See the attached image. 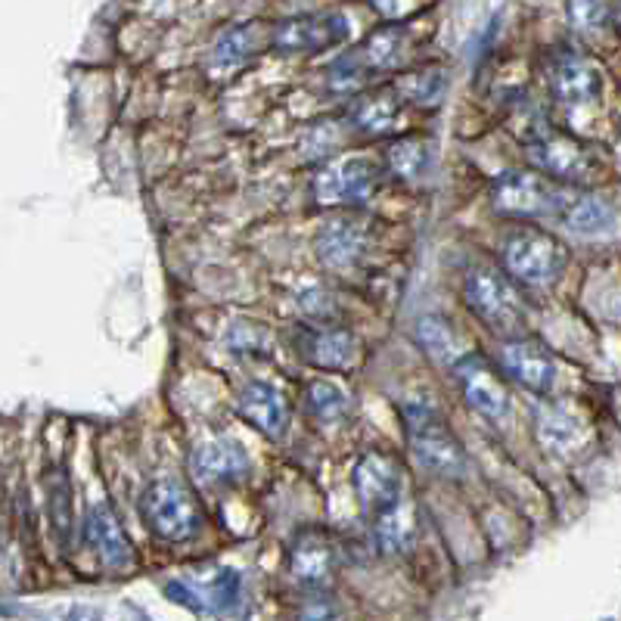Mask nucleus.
<instances>
[{
  "label": "nucleus",
  "instance_id": "12",
  "mask_svg": "<svg viewBox=\"0 0 621 621\" xmlns=\"http://www.w3.org/2000/svg\"><path fill=\"white\" fill-rule=\"evenodd\" d=\"M349 38V20L339 13L292 16L273 28V47L280 50H324Z\"/></svg>",
  "mask_w": 621,
  "mask_h": 621
},
{
  "label": "nucleus",
  "instance_id": "20",
  "mask_svg": "<svg viewBox=\"0 0 621 621\" xmlns=\"http://www.w3.org/2000/svg\"><path fill=\"white\" fill-rule=\"evenodd\" d=\"M556 221H563L565 227L578 236H600V233L612 231L616 224V209L600 199V196L587 194H569L563 209L556 214Z\"/></svg>",
  "mask_w": 621,
  "mask_h": 621
},
{
  "label": "nucleus",
  "instance_id": "24",
  "mask_svg": "<svg viewBox=\"0 0 621 621\" xmlns=\"http://www.w3.org/2000/svg\"><path fill=\"white\" fill-rule=\"evenodd\" d=\"M388 165L395 175L417 180L426 175L432 165V143H426L423 137H405L388 147Z\"/></svg>",
  "mask_w": 621,
  "mask_h": 621
},
{
  "label": "nucleus",
  "instance_id": "22",
  "mask_svg": "<svg viewBox=\"0 0 621 621\" xmlns=\"http://www.w3.org/2000/svg\"><path fill=\"white\" fill-rule=\"evenodd\" d=\"M354 351H358V342L351 332L320 330L310 336L308 349L298 354H305L310 364L320 370H349L354 364Z\"/></svg>",
  "mask_w": 621,
  "mask_h": 621
},
{
  "label": "nucleus",
  "instance_id": "2",
  "mask_svg": "<svg viewBox=\"0 0 621 621\" xmlns=\"http://www.w3.org/2000/svg\"><path fill=\"white\" fill-rule=\"evenodd\" d=\"M405 420H408L410 450L417 457V464L445 476V479H460L466 472V450L460 442L450 435L445 417L432 401H408L405 405Z\"/></svg>",
  "mask_w": 621,
  "mask_h": 621
},
{
  "label": "nucleus",
  "instance_id": "30",
  "mask_svg": "<svg viewBox=\"0 0 621 621\" xmlns=\"http://www.w3.org/2000/svg\"><path fill=\"white\" fill-rule=\"evenodd\" d=\"M265 345H268V332L258 324H236L227 336V349L233 354H255V351H265Z\"/></svg>",
  "mask_w": 621,
  "mask_h": 621
},
{
  "label": "nucleus",
  "instance_id": "3",
  "mask_svg": "<svg viewBox=\"0 0 621 621\" xmlns=\"http://www.w3.org/2000/svg\"><path fill=\"white\" fill-rule=\"evenodd\" d=\"M140 519L162 541H190L202 531L194 491L177 479H155L140 497Z\"/></svg>",
  "mask_w": 621,
  "mask_h": 621
},
{
  "label": "nucleus",
  "instance_id": "5",
  "mask_svg": "<svg viewBox=\"0 0 621 621\" xmlns=\"http://www.w3.org/2000/svg\"><path fill=\"white\" fill-rule=\"evenodd\" d=\"M565 246L543 231H519L504 243V268L525 286H550L565 271Z\"/></svg>",
  "mask_w": 621,
  "mask_h": 621
},
{
  "label": "nucleus",
  "instance_id": "7",
  "mask_svg": "<svg viewBox=\"0 0 621 621\" xmlns=\"http://www.w3.org/2000/svg\"><path fill=\"white\" fill-rule=\"evenodd\" d=\"M379 177V165L370 155H345L336 159L314 177V199L320 206H351L364 202Z\"/></svg>",
  "mask_w": 621,
  "mask_h": 621
},
{
  "label": "nucleus",
  "instance_id": "8",
  "mask_svg": "<svg viewBox=\"0 0 621 621\" xmlns=\"http://www.w3.org/2000/svg\"><path fill=\"white\" fill-rule=\"evenodd\" d=\"M454 376L464 388V398L476 413H482L491 423H504L509 420V391H506L504 379L497 376V370L488 364L485 358L476 354H464L454 361Z\"/></svg>",
  "mask_w": 621,
  "mask_h": 621
},
{
  "label": "nucleus",
  "instance_id": "23",
  "mask_svg": "<svg viewBox=\"0 0 621 621\" xmlns=\"http://www.w3.org/2000/svg\"><path fill=\"white\" fill-rule=\"evenodd\" d=\"M351 121L358 125V131L388 134L398 125V99L388 97V94H373V97L358 99L351 106Z\"/></svg>",
  "mask_w": 621,
  "mask_h": 621
},
{
  "label": "nucleus",
  "instance_id": "6",
  "mask_svg": "<svg viewBox=\"0 0 621 621\" xmlns=\"http://www.w3.org/2000/svg\"><path fill=\"white\" fill-rule=\"evenodd\" d=\"M165 594L202 616H224L243 600V575L227 565H214L206 572H187L184 578L168 582Z\"/></svg>",
  "mask_w": 621,
  "mask_h": 621
},
{
  "label": "nucleus",
  "instance_id": "19",
  "mask_svg": "<svg viewBox=\"0 0 621 621\" xmlns=\"http://www.w3.org/2000/svg\"><path fill=\"white\" fill-rule=\"evenodd\" d=\"M553 94L556 99L578 109V106H590L597 103L602 94V78L600 72L582 57H565L560 59V66L553 69Z\"/></svg>",
  "mask_w": 621,
  "mask_h": 621
},
{
  "label": "nucleus",
  "instance_id": "1",
  "mask_svg": "<svg viewBox=\"0 0 621 621\" xmlns=\"http://www.w3.org/2000/svg\"><path fill=\"white\" fill-rule=\"evenodd\" d=\"M464 298L469 310L497 336H525L528 310L519 290L494 268H472L464 277Z\"/></svg>",
  "mask_w": 621,
  "mask_h": 621
},
{
  "label": "nucleus",
  "instance_id": "28",
  "mask_svg": "<svg viewBox=\"0 0 621 621\" xmlns=\"http://www.w3.org/2000/svg\"><path fill=\"white\" fill-rule=\"evenodd\" d=\"M395 91H398V97L401 99H410V103L426 106V103H435V99L445 94V78H442L438 69H429V72L408 75L405 81H398Z\"/></svg>",
  "mask_w": 621,
  "mask_h": 621
},
{
  "label": "nucleus",
  "instance_id": "13",
  "mask_svg": "<svg viewBox=\"0 0 621 621\" xmlns=\"http://www.w3.org/2000/svg\"><path fill=\"white\" fill-rule=\"evenodd\" d=\"M236 410L246 423H253L265 438H283L286 426H290V405L283 398L280 388L268 386L261 379H255L239 391L236 398Z\"/></svg>",
  "mask_w": 621,
  "mask_h": 621
},
{
  "label": "nucleus",
  "instance_id": "26",
  "mask_svg": "<svg viewBox=\"0 0 621 621\" xmlns=\"http://www.w3.org/2000/svg\"><path fill=\"white\" fill-rule=\"evenodd\" d=\"M255 54V32L253 28H231V32H224L218 44H214L212 50V66L214 69H224V72H231L236 66H243L246 59Z\"/></svg>",
  "mask_w": 621,
  "mask_h": 621
},
{
  "label": "nucleus",
  "instance_id": "11",
  "mask_svg": "<svg viewBox=\"0 0 621 621\" xmlns=\"http://www.w3.org/2000/svg\"><path fill=\"white\" fill-rule=\"evenodd\" d=\"M501 364H504L506 376H513L519 386L535 395H547L556 383V361L538 339L513 336L501 351Z\"/></svg>",
  "mask_w": 621,
  "mask_h": 621
},
{
  "label": "nucleus",
  "instance_id": "27",
  "mask_svg": "<svg viewBox=\"0 0 621 621\" xmlns=\"http://www.w3.org/2000/svg\"><path fill=\"white\" fill-rule=\"evenodd\" d=\"M305 405H308V413L314 420H320V423H336V420L345 417L349 398H345L342 388H336L332 383L317 379V383H310L308 391H305Z\"/></svg>",
  "mask_w": 621,
  "mask_h": 621
},
{
  "label": "nucleus",
  "instance_id": "25",
  "mask_svg": "<svg viewBox=\"0 0 621 621\" xmlns=\"http://www.w3.org/2000/svg\"><path fill=\"white\" fill-rule=\"evenodd\" d=\"M405 47H408V40L401 28H383V32L370 35L361 50V59L370 69H395L405 59Z\"/></svg>",
  "mask_w": 621,
  "mask_h": 621
},
{
  "label": "nucleus",
  "instance_id": "9",
  "mask_svg": "<svg viewBox=\"0 0 621 621\" xmlns=\"http://www.w3.org/2000/svg\"><path fill=\"white\" fill-rule=\"evenodd\" d=\"M354 491L370 519L405 501V472L386 454H364L354 466Z\"/></svg>",
  "mask_w": 621,
  "mask_h": 621
},
{
  "label": "nucleus",
  "instance_id": "21",
  "mask_svg": "<svg viewBox=\"0 0 621 621\" xmlns=\"http://www.w3.org/2000/svg\"><path fill=\"white\" fill-rule=\"evenodd\" d=\"M413 336H417V345L426 351L432 361H438V364L454 367V361L464 358V339L457 336L454 324H447L445 317H438V314L420 317Z\"/></svg>",
  "mask_w": 621,
  "mask_h": 621
},
{
  "label": "nucleus",
  "instance_id": "18",
  "mask_svg": "<svg viewBox=\"0 0 621 621\" xmlns=\"http://www.w3.org/2000/svg\"><path fill=\"white\" fill-rule=\"evenodd\" d=\"M531 159L556 180H578L590 172V153L578 140L563 134H547L531 143Z\"/></svg>",
  "mask_w": 621,
  "mask_h": 621
},
{
  "label": "nucleus",
  "instance_id": "17",
  "mask_svg": "<svg viewBox=\"0 0 621 621\" xmlns=\"http://www.w3.org/2000/svg\"><path fill=\"white\" fill-rule=\"evenodd\" d=\"M367 253V233L349 218H336L317 233V258L332 271H349Z\"/></svg>",
  "mask_w": 621,
  "mask_h": 621
},
{
  "label": "nucleus",
  "instance_id": "16",
  "mask_svg": "<svg viewBox=\"0 0 621 621\" xmlns=\"http://www.w3.org/2000/svg\"><path fill=\"white\" fill-rule=\"evenodd\" d=\"M336 569V547L324 531H302L290 550V575L305 587H324Z\"/></svg>",
  "mask_w": 621,
  "mask_h": 621
},
{
  "label": "nucleus",
  "instance_id": "15",
  "mask_svg": "<svg viewBox=\"0 0 621 621\" xmlns=\"http://www.w3.org/2000/svg\"><path fill=\"white\" fill-rule=\"evenodd\" d=\"M535 429L541 445L556 457H575L590 442V432L582 423V417H575V410H569L565 405H550V401L541 405Z\"/></svg>",
  "mask_w": 621,
  "mask_h": 621
},
{
  "label": "nucleus",
  "instance_id": "4",
  "mask_svg": "<svg viewBox=\"0 0 621 621\" xmlns=\"http://www.w3.org/2000/svg\"><path fill=\"white\" fill-rule=\"evenodd\" d=\"M572 190L531 172H504L491 184V202L509 218H556Z\"/></svg>",
  "mask_w": 621,
  "mask_h": 621
},
{
  "label": "nucleus",
  "instance_id": "10",
  "mask_svg": "<svg viewBox=\"0 0 621 621\" xmlns=\"http://www.w3.org/2000/svg\"><path fill=\"white\" fill-rule=\"evenodd\" d=\"M253 460L246 454V447L236 445L233 438H209L202 445H196L190 454V472L196 482L202 485H236L249 476Z\"/></svg>",
  "mask_w": 621,
  "mask_h": 621
},
{
  "label": "nucleus",
  "instance_id": "29",
  "mask_svg": "<svg viewBox=\"0 0 621 621\" xmlns=\"http://www.w3.org/2000/svg\"><path fill=\"white\" fill-rule=\"evenodd\" d=\"M565 13L575 32H600L606 25V3L602 0H569Z\"/></svg>",
  "mask_w": 621,
  "mask_h": 621
},
{
  "label": "nucleus",
  "instance_id": "14",
  "mask_svg": "<svg viewBox=\"0 0 621 621\" xmlns=\"http://www.w3.org/2000/svg\"><path fill=\"white\" fill-rule=\"evenodd\" d=\"M84 541L97 553V560L113 572H121L134 563L131 553V541L125 538L121 525H118L116 513L106 504H94L84 516Z\"/></svg>",
  "mask_w": 621,
  "mask_h": 621
}]
</instances>
